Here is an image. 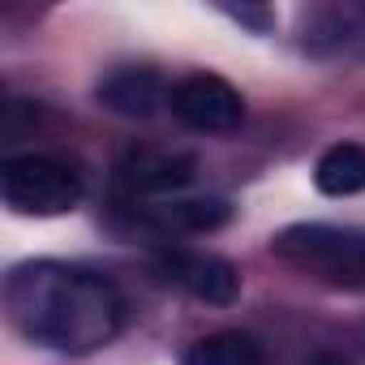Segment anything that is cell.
<instances>
[{
	"instance_id": "1",
	"label": "cell",
	"mask_w": 365,
	"mask_h": 365,
	"mask_svg": "<svg viewBox=\"0 0 365 365\" xmlns=\"http://www.w3.org/2000/svg\"><path fill=\"white\" fill-rule=\"evenodd\" d=\"M14 327L61 352H95L125 327V301L112 279L73 262H22L5 279Z\"/></svg>"
},
{
	"instance_id": "6",
	"label": "cell",
	"mask_w": 365,
	"mask_h": 365,
	"mask_svg": "<svg viewBox=\"0 0 365 365\" xmlns=\"http://www.w3.org/2000/svg\"><path fill=\"white\" fill-rule=\"evenodd\" d=\"M120 180L133 194H172L194 180V155L168 146H133L120 159Z\"/></svg>"
},
{
	"instance_id": "7",
	"label": "cell",
	"mask_w": 365,
	"mask_h": 365,
	"mask_svg": "<svg viewBox=\"0 0 365 365\" xmlns=\"http://www.w3.org/2000/svg\"><path fill=\"white\" fill-rule=\"evenodd\" d=\"M99 103L120 116H150L163 103V82L155 69H116L99 82Z\"/></svg>"
},
{
	"instance_id": "2",
	"label": "cell",
	"mask_w": 365,
	"mask_h": 365,
	"mask_svg": "<svg viewBox=\"0 0 365 365\" xmlns=\"http://www.w3.org/2000/svg\"><path fill=\"white\" fill-rule=\"evenodd\" d=\"M271 250L305 275L331 284H365V228L292 224L271 241Z\"/></svg>"
},
{
	"instance_id": "11",
	"label": "cell",
	"mask_w": 365,
	"mask_h": 365,
	"mask_svg": "<svg viewBox=\"0 0 365 365\" xmlns=\"http://www.w3.org/2000/svg\"><path fill=\"white\" fill-rule=\"evenodd\" d=\"M232 18H237V22H254V26H267V22H271V18L258 14V9H232Z\"/></svg>"
},
{
	"instance_id": "8",
	"label": "cell",
	"mask_w": 365,
	"mask_h": 365,
	"mask_svg": "<svg viewBox=\"0 0 365 365\" xmlns=\"http://www.w3.org/2000/svg\"><path fill=\"white\" fill-rule=\"evenodd\" d=\"M314 185L327 198H352L365 190V146L361 142H335L314 163Z\"/></svg>"
},
{
	"instance_id": "5",
	"label": "cell",
	"mask_w": 365,
	"mask_h": 365,
	"mask_svg": "<svg viewBox=\"0 0 365 365\" xmlns=\"http://www.w3.org/2000/svg\"><path fill=\"white\" fill-rule=\"evenodd\" d=\"M163 271L172 284H180L194 301L207 305H232L241 292V275L232 262L215 258V254H190V250H172L163 254Z\"/></svg>"
},
{
	"instance_id": "12",
	"label": "cell",
	"mask_w": 365,
	"mask_h": 365,
	"mask_svg": "<svg viewBox=\"0 0 365 365\" xmlns=\"http://www.w3.org/2000/svg\"><path fill=\"white\" fill-rule=\"evenodd\" d=\"M309 365H344V361H339V356H331V352H322V356H314Z\"/></svg>"
},
{
	"instance_id": "10",
	"label": "cell",
	"mask_w": 365,
	"mask_h": 365,
	"mask_svg": "<svg viewBox=\"0 0 365 365\" xmlns=\"http://www.w3.org/2000/svg\"><path fill=\"white\" fill-rule=\"evenodd\" d=\"M228 202L224 198H190V202H168L159 211V224H168L172 232H215L228 224Z\"/></svg>"
},
{
	"instance_id": "9",
	"label": "cell",
	"mask_w": 365,
	"mask_h": 365,
	"mask_svg": "<svg viewBox=\"0 0 365 365\" xmlns=\"http://www.w3.org/2000/svg\"><path fill=\"white\" fill-rule=\"evenodd\" d=\"M185 365H267V352L245 331H215L185 352Z\"/></svg>"
},
{
	"instance_id": "3",
	"label": "cell",
	"mask_w": 365,
	"mask_h": 365,
	"mask_svg": "<svg viewBox=\"0 0 365 365\" xmlns=\"http://www.w3.org/2000/svg\"><path fill=\"white\" fill-rule=\"evenodd\" d=\"M0 198H5V207L18 211V215L48 220V215L73 211L78 198H82V185H78V176L61 159L9 155L5 163H0Z\"/></svg>"
},
{
	"instance_id": "4",
	"label": "cell",
	"mask_w": 365,
	"mask_h": 365,
	"mask_svg": "<svg viewBox=\"0 0 365 365\" xmlns=\"http://www.w3.org/2000/svg\"><path fill=\"white\" fill-rule=\"evenodd\" d=\"M172 116L194 133H232L245 116V99L215 73H190L168 91Z\"/></svg>"
}]
</instances>
